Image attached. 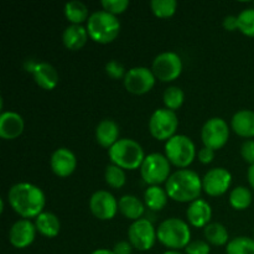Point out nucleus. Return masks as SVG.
<instances>
[{
    "label": "nucleus",
    "instance_id": "39",
    "mask_svg": "<svg viewBox=\"0 0 254 254\" xmlns=\"http://www.w3.org/2000/svg\"><path fill=\"white\" fill-rule=\"evenodd\" d=\"M131 251H133V246L130 245V242H126V241L116 243L113 248L114 254H131Z\"/></svg>",
    "mask_w": 254,
    "mask_h": 254
},
{
    "label": "nucleus",
    "instance_id": "4",
    "mask_svg": "<svg viewBox=\"0 0 254 254\" xmlns=\"http://www.w3.org/2000/svg\"><path fill=\"white\" fill-rule=\"evenodd\" d=\"M159 242L169 251H179L186 248L191 240V231L185 221L180 218H168L163 221L156 230Z\"/></svg>",
    "mask_w": 254,
    "mask_h": 254
},
{
    "label": "nucleus",
    "instance_id": "25",
    "mask_svg": "<svg viewBox=\"0 0 254 254\" xmlns=\"http://www.w3.org/2000/svg\"><path fill=\"white\" fill-rule=\"evenodd\" d=\"M168 192L160 186H149L144 192V202L150 210L160 211L168 203Z\"/></svg>",
    "mask_w": 254,
    "mask_h": 254
},
{
    "label": "nucleus",
    "instance_id": "29",
    "mask_svg": "<svg viewBox=\"0 0 254 254\" xmlns=\"http://www.w3.org/2000/svg\"><path fill=\"white\" fill-rule=\"evenodd\" d=\"M227 254H254V240L250 237H236L226 247Z\"/></svg>",
    "mask_w": 254,
    "mask_h": 254
},
{
    "label": "nucleus",
    "instance_id": "32",
    "mask_svg": "<svg viewBox=\"0 0 254 254\" xmlns=\"http://www.w3.org/2000/svg\"><path fill=\"white\" fill-rule=\"evenodd\" d=\"M150 6L155 16L166 19L175 14L178 9V2L175 0H153L150 2Z\"/></svg>",
    "mask_w": 254,
    "mask_h": 254
},
{
    "label": "nucleus",
    "instance_id": "16",
    "mask_svg": "<svg viewBox=\"0 0 254 254\" xmlns=\"http://www.w3.org/2000/svg\"><path fill=\"white\" fill-rule=\"evenodd\" d=\"M36 226L30 220H19L11 226L9 232V241L15 248L24 250L35 241Z\"/></svg>",
    "mask_w": 254,
    "mask_h": 254
},
{
    "label": "nucleus",
    "instance_id": "18",
    "mask_svg": "<svg viewBox=\"0 0 254 254\" xmlns=\"http://www.w3.org/2000/svg\"><path fill=\"white\" fill-rule=\"evenodd\" d=\"M24 128V119L16 112H4L0 116V136L5 140L16 139L21 135Z\"/></svg>",
    "mask_w": 254,
    "mask_h": 254
},
{
    "label": "nucleus",
    "instance_id": "5",
    "mask_svg": "<svg viewBox=\"0 0 254 254\" xmlns=\"http://www.w3.org/2000/svg\"><path fill=\"white\" fill-rule=\"evenodd\" d=\"M109 159L114 165L122 169L135 170L140 168L145 155L144 150L138 141L133 139H119L108 151Z\"/></svg>",
    "mask_w": 254,
    "mask_h": 254
},
{
    "label": "nucleus",
    "instance_id": "26",
    "mask_svg": "<svg viewBox=\"0 0 254 254\" xmlns=\"http://www.w3.org/2000/svg\"><path fill=\"white\" fill-rule=\"evenodd\" d=\"M64 15L72 25H81L82 22L88 20V7L84 2L79 0H73L64 5Z\"/></svg>",
    "mask_w": 254,
    "mask_h": 254
},
{
    "label": "nucleus",
    "instance_id": "37",
    "mask_svg": "<svg viewBox=\"0 0 254 254\" xmlns=\"http://www.w3.org/2000/svg\"><path fill=\"white\" fill-rule=\"evenodd\" d=\"M241 155L245 159L246 163L253 165L254 164V140L247 139L241 146Z\"/></svg>",
    "mask_w": 254,
    "mask_h": 254
},
{
    "label": "nucleus",
    "instance_id": "27",
    "mask_svg": "<svg viewBox=\"0 0 254 254\" xmlns=\"http://www.w3.org/2000/svg\"><path fill=\"white\" fill-rule=\"evenodd\" d=\"M203 235L207 242L213 246H225L228 242V231L222 223H208L203 228Z\"/></svg>",
    "mask_w": 254,
    "mask_h": 254
},
{
    "label": "nucleus",
    "instance_id": "11",
    "mask_svg": "<svg viewBox=\"0 0 254 254\" xmlns=\"http://www.w3.org/2000/svg\"><path fill=\"white\" fill-rule=\"evenodd\" d=\"M230 138L228 124L222 118H211L203 124L201 130V139L203 145L212 150L223 148Z\"/></svg>",
    "mask_w": 254,
    "mask_h": 254
},
{
    "label": "nucleus",
    "instance_id": "17",
    "mask_svg": "<svg viewBox=\"0 0 254 254\" xmlns=\"http://www.w3.org/2000/svg\"><path fill=\"white\" fill-rule=\"evenodd\" d=\"M52 171L60 178L72 175L77 168L76 155L67 148H59L54 151L50 160Z\"/></svg>",
    "mask_w": 254,
    "mask_h": 254
},
{
    "label": "nucleus",
    "instance_id": "35",
    "mask_svg": "<svg viewBox=\"0 0 254 254\" xmlns=\"http://www.w3.org/2000/svg\"><path fill=\"white\" fill-rule=\"evenodd\" d=\"M106 73L108 74L111 78L119 79V78H124L127 72L123 64H119V62L116 61V60H112V61H109L108 64H106Z\"/></svg>",
    "mask_w": 254,
    "mask_h": 254
},
{
    "label": "nucleus",
    "instance_id": "28",
    "mask_svg": "<svg viewBox=\"0 0 254 254\" xmlns=\"http://www.w3.org/2000/svg\"><path fill=\"white\" fill-rule=\"evenodd\" d=\"M230 203L235 210H246L252 203V192L246 186H237L230 193Z\"/></svg>",
    "mask_w": 254,
    "mask_h": 254
},
{
    "label": "nucleus",
    "instance_id": "44",
    "mask_svg": "<svg viewBox=\"0 0 254 254\" xmlns=\"http://www.w3.org/2000/svg\"><path fill=\"white\" fill-rule=\"evenodd\" d=\"M253 240H254V233H253Z\"/></svg>",
    "mask_w": 254,
    "mask_h": 254
},
{
    "label": "nucleus",
    "instance_id": "22",
    "mask_svg": "<svg viewBox=\"0 0 254 254\" xmlns=\"http://www.w3.org/2000/svg\"><path fill=\"white\" fill-rule=\"evenodd\" d=\"M88 36V31L82 25H69L62 34V41L67 49L77 51L86 45Z\"/></svg>",
    "mask_w": 254,
    "mask_h": 254
},
{
    "label": "nucleus",
    "instance_id": "43",
    "mask_svg": "<svg viewBox=\"0 0 254 254\" xmlns=\"http://www.w3.org/2000/svg\"><path fill=\"white\" fill-rule=\"evenodd\" d=\"M163 254H184V253L179 252V251H166V252Z\"/></svg>",
    "mask_w": 254,
    "mask_h": 254
},
{
    "label": "nucleus",
    "instance_id": "1",
    "mask_svg": "<svg viewBox=\"0 0 254 254\" xmlns=\"http://www.w3.org/2000/svg\"><path fill=\"white\" fill-rule=\"evenodd\" d=\"M7 198L12 210L26 220L41 215L46 203L44 191L29 183H19L11 186Z\"/></svg>",
    "mask_w": 254,
    "mask_h": 254
},
{
    "label": "nucleus",
    "instance_id": "14",
    "mask_svg": "<svg viewBox=\"0 0 254 254\" xmlns=\"http://www.w3.org/2000/svg\"><path fill=\"white\" fill-rule=\"evenodd\" d=\"M232 183V175L225 168H215L205 174L202 179V190L207 195L221 196L230 189Z\"/></svg>",
    "mask_w": 254,
    "mask_h": 254
},
{
    "label": "nucleus",
    "instance_id": "12",
    "mask_svg": "<svg viewBox=\"0 0 254 254\" xmlns=\"http://www.w3.org/2000/svg\"><path fill=\"white\" fill-rule=\"evenodd\" d=\"M155 78L153 71L148 67H133L127 72L124 77V86L130 93L144 94L153 88L155 84Z\"/></svg>",
    "mask_w": 254,
    "mask_h": 254
},
{
    "label": "nucleus",
    "instance_id": "38",
    "mask_svg": "<svg viewBox=\"0 0 254 254\" xmlns=\"http://www.w3.org/2000/svg\"><path fill=\"white\" fill-rule=\"evenodd\" d=\"M213 158H215V150L207 148V146H203V148L198 151V160L202 164L212 163Z\"/></svg>",
    "mask_w": 254,
    "mask_h": 254
},
{
    "label": "nucleus",
    "instance_id": "30",
    "mask_svg": "<svg viewBox=\"0 0 254 254\" xmlns=\"http://www.w3.org/2000/svg\"><path fill=\"white\" fill-rule=\"evenodd\" d=\"M163 98L166 108L175 112L176 109L183 106L184 101H185V94H184V91L180 87L171 86L165 89Z\"/></svg>",
    "mask_w": 254,
    "mask_h": 254
},
{
    "label": "nucleus",
    "instance_id": "15",
    "mask_svg": "<svg viewBox=\"0 0 254 254\" xmlns=\"http://www.w3.org/2000/svg\"><path fill=\"white\" fill-rule=\"evenodd\" d=\"M25 68L27 72H31L35 82L41 88L51 91V89L56 88V86L59 84V72L52 64H47V62H36L31 60V61H26Z\"/></svg>",
    "mask_w": 254,
    "mask_h": 254
},
{
    "label": "nucleus",
    "instance_id": "8",
    "mask_svg": "<svg viewBox=\"0 0 254 254\" xmlns=\"http://www.w3.org/2000/svg\"><path fill=\"white\" fill-rule=\"evenodd\" d=\"M179 127L178 116L168 108H159L149 119V130L158 140H169L175 135Z\"/></svg>",
    "mask_w": 254,
    "mask_h": 254
},
{
    "label": "nucleus",
    "instance_id": "13",
    "mask_svg": "<svg viewBox=\"0 0 254 254\" xmlns=\"http://www.w3.org/2000/svg\"><path fill=\"white\" fill-rule=\"evenodd\" d=\"M89 210H91L92 215L98 220H112L119 210L118 201L109 191H96L89 200Z\"/></svg>",
    "mask_w": 254,
    "mask_h": 254
},
{
    "label": "nucleus",
    "instance_id": "21",
    "mask_svg": "<svg viewBox=\"0 0 254 254\" xmlns=\"http://www.w3.org/2000/svg\"><path fill=\"white\" fill-rule=\"evenodd\" d=\"M119 127L112 119H104L97 126L96 139L97 143L103 148L111 149L119 140Z\"/></svg>",
    "mask_w": 254,
    "mask_h": 254
},
{
    "label": "nucleus",
    "instance_id": "20",
    "mask_svg": "<svg viewBox=\"0 0 254 254\" xmlns=\"http://www.w3.org/2000/svg\"><path fill=\"white\" fill-rule=\"evenodd\" d=\"M231 127L233 131L243 138L254 136V112L250 109H242L232 117Z\"/></svg>",
    "mask_w": 254,
    "mask_h": 254
},
{
    "label": "nucleus",
    "instance_id": "42",
    "mask_svg": "<svg viewBox=\"0 0 254 254\" xmlns=\"http://www.w3.org/2000/svg\"><path fill=\"white\" fill-rule=\"evenodd\" d=\"M91 254H114V253H113V251L104 250V248H102V250H96L94 252H92Z\"/></svg>",
    "mask_w": 254,
    "mask_h": 254
},
{
    "label": "nucleus",
    "instance_id": "34",
    "mask_svg": "<svg viewBox=\"0 0 254 254\" xmlns=\"http://www.w3.org/2000/svg\"><path fill=\"white\" fill-rule=\"evenodd\" d=\"M101 4L103 6L104 11L109 12L112 15L122 14L129 6L128 0H102Z\"/></svg>",
    "mask_w": 254,
    "mask_h": 254
},
{
    "label": "nucleus",
    "instance_id": "36",
    "mask_svg": "<svg viewBox=\"0 0 254 254\" xmlns=\"http://www.w3.org/2000/svg\"><path fill=\"white\" fill-rule=\"evenodd\" d=\"M186 254H210V246L205 241H192L185 248Z\"/></svg>",
    "mask_w": 254,
    "mask_h": 254
},
{
    "label": "nucleus",
    "instance_id": "6",
    "mask_svg": "<svg viewBox=\"0 0 254 254\" xmlns=\"http://www.w3.org/2000/svg\"><path fill=\"white\" fill-rule=\"evenodd\" d=\"M168 160L178 168H188L196 156V146L189 136L179 134L169 139L165 144Z\"/></svg>",
    "mask_w": 254,
    "mask_h": 254
},
{
    "label": "nucleus",
    "instance_id": "23",
    "mask_svg": "<svg viewBox=\"0 0 254 254\" xmlns=\"http://www.w3.org/2000/svg\"><path fill=\"white\" fill-rule=\"evenodd\" d=\"M37 232L41 233L42 236L47 238L56 237L61 230V223L57 216L52 212H42L39 215L35 221Z\"/></svg>",
    "mask_w": 254,
    "mask_h": 254
},
{
    "label": "nucleus",
    "instance_id": "7",
    "mask_svg": "<svg viewBox=\"0 0 254 254\" xmlns=\"http://www.w3.org/2000/svg\"><path fill=\"white\" fill-rule=\"evenodd\" d=\"M140 174L146 184L150 186H159L170 178V161L163 154H149L141 164Z\"/></svg>",
    "mask_w": 254,
    "mask_h": 254
},
{
    "label": "nucleus",
    "instance_id": "9",
    "mask_svg": "<svg viewBox=\"0 0 254 254\" xmlns=\"http://www.w3.org/2000/svg\"><path fill=\"white\" fill-rule=\"evenodd\" d=\"M128 238L133 248L140 252H145L154 247L158 236L153 223L145 218H140L130 225L128 230Z\"/></svg>",
    "mask_w": 254,
    "mask_h": 254
},
{
    "label": "nucleus",
    "instance_id": "31",
    "mask_svg": "<svg viewBox=\"0 0 254 254\" xmlns=\"http://www.w3.org/2000/svg\"><path fill=\"white\" fill-rule=\"evenodd\" d=\"M104 179H106V183L113 189L123 188L127 181V176L123 169L114 165V164L107 166L106 173H104Z\"/></svg>",
    "mask_w": 254,
    "mask_h": 254
},
{
    "label": "nucleus",
    "instance_id": "10",
    "mask_svg": "<svg viewBox=\"0 0 254 254\" xmlns=\"http://www.w3.org/2000/svg\"><path fill=\"white\" fill-rule=\"evenodd\" d=\"M151 71L161 82H171L178 78L183 72V61L175 52H163L153 61Z\"/></svg>",
    "mask_w": 254,
    "mask_h": 254
},
{
    "label": "nucleus",
    "instance_id": "19",
    "mask_svg": "<svg viewBox=\"0 0 254 254\" xmlns=\"http://www.w3.org/2000/svg\"><path fill=\"white\" fill-rule=\"evenodd\" d=\"M186 215L191 226L197 228L206 227L212 217V208L207 201L197 198L189 206Z\"/></svg>",
    "mask_w": 254,
    "mask_h": 254
},
{
    "label": "nucleus",
    "instance_id": "41",
    "mask_svg": "<svg viewBox=\"0 0 254 254\" xmlns=\"http://www.w3.org/2000/svg\"><path fill=\"white\" fill-rule=\"evenodd\" d=\"M248 183H250L251 188L254 190V164L248 169Z\"/></svg>",
    "mask_w": 254,
    "mask_h": 254
},
{
    "label": "nucleus",
    "instance_id": "33",
    "mask_svg": "<svg viewBox=\"0 0 254 254\" xmlns=\"http://www.w3.org/2000/svg\"><path fill=\"white\" fill-rule=\"evenodd\" d=\"M238 30L246 36L254 37V7L245 9L238 15Z\"/></svg>",
    "mask_w": 254,
    "mask_h": 254
},
{
    "label": "nucleus",
    "instance_id": "3",
    "mask_svg": "<svg viewBox=\"0 0 254 254\" xmlns=\"http://www.w3.org/2000/svg\"><path fill=\"white\" fill-rule=\"evenodd\" d=\"M87 31L93 41L98 44H109L119 35L121 22L116 15L99 10L89 15V19L87 20Z\"/></svg>",
    "mask_w": 254,
    "mask_h": 254
},
{
    "label": "nucleus",
    "instance_id": "24",
    "mask_svg": "<svg viewBox=\"0 0 254 254\" xmlns=\"http://www.w3.org/2000/svg\"><path fill=\"white\" fill-rule=\"evenodd\" d=\"M118 206L122 215L124 217L129 218V220H140L144 213V203L134 195L122 196L118 202Z\"/></svg>",
    "mask_w": 254,
    "mask_h": 254
},
{
    "label": "nucleus",
    "instance_id": "40",
    "mask_svg": "<svg viewBox=\"0 0 254 254\" xmlns=\"http://www.w3.org/2000/svg\"><path fill=\"white\" fill-rule=\"evenodd\" d=\"M223 27L227 31H236L238 30V17L235 15H228L223 19Z\"/></svg>",
    "mask_w": 254,
    "mask_h": 254
},
{
    "label": "nucleus",
    "instance_id": "2",
    "mask_svg": "<svg viewBox=\"0 0 254 254\" xmlns=\"http://www.w3.org/2000/svg\"><path fill=\"white\" fill-rule=\"evenodd\" d=\"M168 196L178 202H193L202 191V180L192 170L181 169L171 174L166 181Z\"/></svg>",
    "mask_w": 254,
    "mask_h": 254
}]
</instances>
